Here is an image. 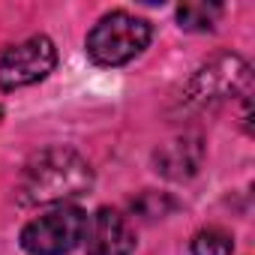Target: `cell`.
Here are the masks:
<instances>
[{
  "label": "cell",
  "mask_w": 255,
  "mask_h": 255,
  "mask_svg": "<svg viewBox=\"0 0 255 255\" xmlns=\"http://www.w3.org/2000/svg\"><path fill=\"white\" fill-rule=\"evenodd\" d=\"M93 186V171L84 156L69 147H45L33 153L18 180L21 204H63Z\"/></svg>",
  "instance_id": "obj_1"
},
{
  "label": "cell",
  "mask_w": 255,
  "mask_h": 255,
  "mask_svg": "<svg viewBox=\"0 0 255 255\" xmlns=\"http://www.w3.org/2000/svg\"><path fill=\"white\" fill-rule=\"evenodd\" d=\"M153 27L129 12H108L87 33V54L99 66H123L150 45Z\"/></svg>",
  "instance_id": "obj_2"
},
{
  "label": "cell",
  "mask_w": 255,
  "mask_h": 255,
  "mask_svg": "<svg viewBox=\"0 0 255 255\" xmlns=\"http://www.w3.org/2000/svg\"><path fill=\"white\" fill-rule=\"evenodd\" d=\"M252 84V69L237 54H216L210 57L195 75L189 78L186 90L180 93V102L186 108H210L234 96H246Z\"/></svg>",
  "instance_id": "obj_3"
},
{
  "label": "cell",
  "mask_w": 255,
  "mask_h": 255,
  "mask_svg": "<svg viewBox=\"0 0 255 255\" xmlns=\"http://www.w3.org/2000/svg\"><path fill=\"white\" fill-rule=\"evenodd\" d=\"M87 234V213L75 204H60L30 219L21 231V249L27 255H66Z\"/></svg>",
  "instance_id": "obj_4"
},
{
  "label": "cell",
  "mask_w": 255,
  "mask_h": 255,
  "mask_svg": "<svg viewBox=\"0 0 255 255\" xmlns=\"http://www.w3.org/2000/svg\"><path fill=\"white\" fill-rule=\"evenodd\" d=\"M57 48L48 36H30L18 45L0 48V90H18L51 75Z\"/></svg>",
  "instance_id": "obj_5"
},
{
  "label": "cell",
  "mask_w": 255,
  "mask_h": 255,
  "mask_svg": "<svg viewBox=\"0 0 255 255\" xmlns=\"http://www.w3.org/2000/svg\"><path fill=\"white\" fill-rule=\"evenodd\" d=\"M87 255H132L135 231L120 210L99 207L87 219Z\"/></svg>",
  "instance_id": "obj_6"
},
{
  "label": "cell",
  "mask_w": 255,
  "mask_h": 255,
  "mask_svg": "<svg viewBox=\"0 0 255 255\" xmlns=\"http://www.w3.org/2000/svg\"><path fill=\"white\" fill-rule=\"evenodd\" d=\"M201 159H204V144H201V135H177L171 141H165L156 153H153V165L162 177H171V180H186L192 177L198 168H201Z\"/></svg>",
  "instance_id": "obj_7"
},
{
  "label": "cell",
  "mask_w": 255,
  "mask_h": 255,
  "mask_svg": "<svg viewBox=\"0 0 255 255\" xmlns=\"http://www.w3.org/2000/svg\"><path fill=\"white\" fill-rule=\"evenodd\" d=\"M222 15V6L219 3H180L177 6V21L183 30H195V33H204V30H213L216 21Z\"/></svg>",
  "instance_id": "obj_8"
},
{
  "label": "cell",
  "mask_w": 255,
  "mask_h": 255,
  "mask_svg": "<svg viewBox=\"0 0 255 255\" xmlns=\"http://www.w3.org/2000/svg\"><path fill=\"white\" fill-rule=\"evenodd\" d=\"M234 240L219 228H204L192 237V255H231Z\"/></svg>",
  "instance_id": "obj_9"
},
{
  "label": "cell",
  "mask_w": 255,
  "mask_h": 255,
  "mask_svg": "<svg viewBox=\"0 0 255 255\" xmlns=\"http://www.w3.org/2000/svg\"><path fill=\"white\" fill-rule=\"evenodd\" d=\"M132 207L144 216V219H156V216H165V210H171V201L165 195H156V192H144L138 201H132Z\"/></svg>",
  "instance_id": "obj_10"
}]
</instances>
